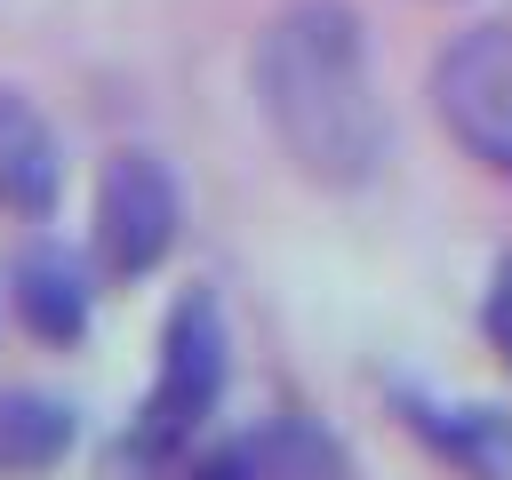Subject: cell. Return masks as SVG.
<instances>
[{"mask_svg": "<svg viewBox=\"0 0 512 480\" xmlns=\"http://www.w3.org/2000/svg\"><path fill=\"white\" fill-rule=\"evenodd\" d=\"M256 112L288 168L328 192H360L384 168V96L368 64V24L344 0H288L248 56Z\"/></svg>", "mask_w": 512, "mask_h": 480, "instance_id": "1", "label": "cell"}, {"mask_svg": "<svg viewBox=\"0 0 512 480\" xmlns=\"http://www.w3.org/2000/svg\"><path fill=\"white\" fill-rule=\"evenodd\" d=\"M224 384H232V336H224V304L208 288H184L160 320V368H152V392L136 408V432L128 448L144 464H176L208 416L224 408Z\"/></svg>", "mask_w": 512, "mask_h": 480, "instance_id": "2", "label": "cell"}, {"mask_svg": "<svg viewBox=\"0 0 512 480\" xmlns=\"http://www.w3.org/2000/svg\"><path fill=\"white\" fill-rule=\"evenodd\" d=\"M176 232H184V192H176L168 160L120 144V152L96 168V200H88V248H96V272L128 288V280H144V272L168 264Z\"/></svg>", "mask_w": 512, "mask_h": 480, "instance_id": "3", "label": "cell"}, {"mask_svg": "<svg viewBox=\"0 0 512 480\" xmlns=\"http://www.w3.org/2000/svg\"><path fill=\"white\" fill-rule=\"evenodd\" d=\"M432 112L464 160L512 184V24H464L432 56Z\"/></svg>", "mask_w": 512, "mask_h": 480, "instance_id": "4", "label": "cell"}, {"mask_svg": "<svg viewBox=\"0 0 512 480\" xmlns=\"http://www.w3.org/2000/svg\"><path fill=\"white\" fill-rule=\"evenodd\" d=\"M8 312L40 344H80L88 320H96V280H88V264L72 248L32 240V248L8 256Z\"/></svg>", "mask_w": 512, "mask_h": 480, "instance_id": "5", "label": "cell"}, {"mask_svg": "<svg viewBox=\"0 0 512 480\" xmlns=\"http://www.w3.org/2000/svg\"><path fill=\"white\" fill-rule=\"evenodd\" d=\"M400 416L408 432L456 472V480H512V408H488V400H424V392H400Z\"/></svg>", "mask_w": 512, "mask_h": 480, "instance_id": "6", "label": "cell"}, {"mask_svg": "<svg viewBox=\"0 0 512 480\" xmlns=\"http://www.w3.org/2000/svg\"><path fill=\"white\" fill-rule=\"evenodd\" d=\"M80 440V416L64 392H40V384H8L0 392V480H32V472H56Z\"/></svg>", "mask_w": 512, "mask_h": 480, "instance_id": "7", "label": "cell"}, {"mask_svg": "<svg viewBox=\"0 0 512 480\" xmlns=\"http://www.w3.org/2000/svg\"><path fill=\"white\" fill-rule=\"evenodd\" d=\"M240 456L256 480H344V448L312 416H264L256 432H240Z\"/></svg>", "mask_w": 512, "mask_h": 480, "instance_id": "8", "label": "cell"}, {"mask_svg": "<svg viewBox=\"0 0 512 480\" xmlns=\"http://www.w3.org/2000/svg\"><path fill=\"white\" fill-rule=\"evenodd\" d=\"M480 328H488V352H496V360H504V376H512V248H504V256H496V272H488Z\"/></svg>", "mask_w": 512, "mask_h": 480, "instance_id": "9", "label": "cell"}, {"mask_svg": "<svg viewBox=\"0 0 512 480\" xmlns=\"http://www.w3.org/2000/svg\"><path fill=\"white\" fill-rule=\"evenodd\" d=\"M192 480H256V472H248V456H240V440H224V448H208V456L192 464Z\"/></svg>", "mask_w": 512, "mask_h": 480, "instance_id": "10", "label": "cell"}]
</instances>
